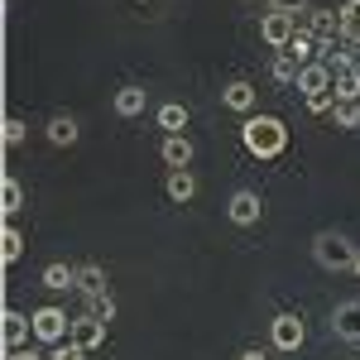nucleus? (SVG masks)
I'll return each instance as SVG.
<instances>
[{
    "instance_id": "f257e3e1",
    "label": "nucleus",
    "mask_w": 360,
    "mask_h": 360,
    "mask_svg": "<svg viewBox=\"0 0 360 360\" xmlns=\"http://www.w3.org/2000/svg\"><path fill=\"white\" fill-rule=\"evenodd\" d=\"M240 144L255 159H278L288 149V130H283L278 115H250L245 125H240Z\"/></svg>"
},
{
    "instance_id": "f03ea898",
    "label": "nucleus",
    "mask_w": 360,
    "mask_h": 360,
    "mask_svg": "<svg viewBox=\"0 0 360 360\" xmlns=\"http://www.w3.org/2000/svg\"><path fill=\"white\" fill-rule=\"evenodd\" d=\"M356 250L341 231H317L312 236V259L322 264V269H332V274H341V269H351V259H356Z\"/></svg>"
},
{
    "instance_id": "7ed1b4c3",
    "label": "nucleus",
    "mask_w": 360,
    "mask_h": 360,
    "mask_svg": "<svg viewBox=\"0 0 360 360\" xmlns=\"http://www.w3.org/2000/svg\"><path fill=\"white\" fill-rule=\"evenodd\" d=\"M29 317H34V336H39V341H49V346L72 341V322H68L63 307H39V312H29Z\"/></svg>"
},
{
    "instance_id": "20e7f679",
    "label": "nucleus",
    "mask_w": 360,
    "mask_h": 360,
    "mask_svg": "<svg viewBox=\"0 0 360 360\" xmlns=\"http://www.w3.org/2000/svg\"><path fill=\"white\" fill-rule=\"evenodd\" d=\"M269 341H274V351H298L307 341V327L298 312H278L274 322H269Z\"/></svg>"
},
{
    "instance_id": "39448f33",
    "label": "nucleus",
    "mask_w": 360,
    "mask_h": 360,
    "mask_svg": "<svg viewBox=\"0 0 360 360\" xmlns=\"http://www.w3.org/2000/svg\"><path fill=\"white\" fill-rule=\"evenodd\" d=\"M303 29L317 39V44H336V34H341V10H327V5H312L303 15Z\"/></svg>"
},
{
    "instance_id": "423d86ee",
    "label": "nucleus",
    "mask_w": 360,
    "mask_h": 360,
    "mask_svg": "<svg viewBox=\"0 0 360 360\" xmlns=\"http://www.w3.org/2000/svg\"><path fill=\"white\" fill-rule=\"evenodd\" d=\"M226 217L236 226H255L259 217H264V197L250 193V188H240V193H231V202H226Z\"/></svg>"
},
{
    "instance_id": "0eeeda50",
    "label": "nucleus",
    "mask_w": 360,
    "mask_h": 360,
    "mask_svg": "<svg viewBox=\"0 0 360 360\" xmlns=\"http://www.w3.org/2000/svg\"><path fill=\"white\" fill-rule=\"evenodd\" d=\"M332 336L336 341H360V298H346V303L332 307Z\"/></svg>"
},
{
    "instance_id": "6e6552de",
    "label": "nucleus",
    "mask_w": 360,
    "mask_h": 360,
    "mask_svg": "<svg viewBox=\"0 0 360 360\" xmlns=\"http://www.w3.org/2000/svg\"><path fill=\"white\" fill-rule=\"evenodd\" d=\"M293 34H298V20H293V15H274V10H269L264 25H259V39H264L269 49H288Z\"/></svg>"
},
{
    "instance_id": "1a4fd4ad",
    "label": "nucleus",
    "mask_w": 360,
    "mask_h": 360,
    "mask_svg": "<svg viewBox=\"0 0 360 360\" xmlns=\"http://www.w3.org/2000/svg\"><path fill=\"white\" fill-rule=\"evenodd\" d=\"M29 332H34V317L15 312V307H5V312H0V336H5V351H20V346L29 341Z\"/></svg>"
},
{
    "instance_id": "9d476101",
    "label": "nucleus",
    "mask_w": 360,
    "mask_h": 360,
    "mask_svg": "<svg viewBox=\"0 0 360 360\" xmlns=\"http://www.w3.org/2000/svg\"><path fill=\"white\" fill-rule=\"evenodd\" d=\"M72 346H82V351H96V346H106V322H96L91 312L72 317Z\"/></svg>"
},
{
    "instance_id": "9b49d317",
    "label": "nucleus",
    "mask_w": 360,
    "mask_h": 360,
    "mask_svg": "<svg viewBox=\"0 0 360 360\" xmlns=\"http://www.w3.org/2000/svg\"><path fill=\"white\" fill-rule=\"evenodd\" d=\"M298 91L303 96H332V68L327 63H307L298 72Z\"/></svg>"
},
{
    "instance_id": "f8f14e48",
    "label": "nucleus",
    "mask_w": 360,
    "mask_h": 360,
    "mask_svg": "<svg viewBox=\"0 0 360 360\" xmlns=\"http://www.w3.org/2000/svg\"><path fill=\"white\" fill-rule=\"evenodd\" d=\"M115 115H125V120H135V115H144V106H149V91H144V86H120V91H115Z\"/></svg>"
},
{
    "instance_id": "ddd939ff",
    "label": "nucleus",
    "mask_w": 360,
    "mask_h": 360,
    "mask_svg": "<svg viewBox=\"0 0 360 360\" xmlns=\"http://www.w3.org/2000/svg\"><path fill=\"white\" fill-rule=\"evenodd\" d=\"M159 154H164V164H168V168H188L197 149H193V139H188V135H164Z\"/></svg>"
},
{
    "instance_id": "4468645a",
    "label": "nucleus",
    "mask_w": 360,
    "mask_h": 360,
    "mask_svg": "<svg viewBox=\"0 0 360 360\" xmlns=\"http://www.w3.org/2000/svg\"><path fill=\"white\" fill-rule=\"evenodd\" d=\"M332 101H360V72L356 68H336L332 72Z\"/></svg>"
},
{
    "instance_id": "2eb2a0df",
    "label": "nucleus",
    "mask_w": 360,
    "mask_h": 360,
    "mask_svg": "<svg viewBox=\"0 0 360 360\" xmlns=\"http://www.w3.org/2000/svg\"><path fill=\"white\" fill-rule=\"evenodd\" d=\"M168 197H173V202H193L197 197V178L193 173H188V168H168Z\"/></svg>"
},
{
    "instance_id": "dca6fc26",
    "label": "nucleus",
    "mask_w": 360,
    "mask_h": 360,
    "mask_svg": "<svg viewBox=\"0 0 360 360\" xmlns=\"http://www.w3.org/2000/svg\"><path fill=\"white\" fill-rule=\"evenodd\" d=\"M159 130H164V135H183V130H188V106H183V101H164V106H159Z\"/></svg>"
},
{
    "instance_id": "f3484780",
    "label": "nucleus",
    "mask_w": 360,
    "mask_h": 360,
    "mask_svg": "<svg viewBox=\"0 0 360 360\" xmlns=\"http://www.w3.org/2000/svg\"><path fill=\"white\" fill-rule=\"evenodd\" d=\"M44 288H53V293H63V288H77V269H72V264H63V259L44 264Z\"/></svg>"
},
{
    "instance_id": "a211bd4d",
    "label": "nucleus",
    "mask_w": 360,
    "mask_h": 360,
    "mask_svg": "<svg viewBox=\"0 0 360 360\" xmlns=\"http://www.w3.org/2000/svg\"><path fill=\"white\" fill-rule=\"evenodd\" d=\"M283 53L293 58L298 68H307V63H317V39H312V34H307V29L298 25V34H293V44H288Z\"/></svg>"
},
{
    "instance_id": "6ab92c4d",
    "label": "nucleus",
    "mask_w": 360,
    "mask_h": 360,
    "mask_svg": "<svg viewBox=\"0 0 360 360\" xmlns=\"http://www.w3.org/2000/svg\"><path fill=\"white\" fill-rule=\"evenodd\" d=\"M77 135H82V130H77V120H72V115H53V120H49V144H58V149L77 144Z\"/></svg>"
},
{
    "instance_id": "aec40b11",
    "label": "nucleus",
    "mask_w": 360,
    "mask_h": 360,
    "mask_svg": "<svg viewBox=\"0 0 360 360\" xmlns=\"http://www.w3.org/2000/svg\"><path fill=\"white\" fill-rule=\"evenodd\" d=\"M77 293H82V298L106 293V269H101V264H77Z\"/></svg>"
},
{
    "instance_id": "412c9836",
    "label": "nucleus",
    "mask_w": 360,
    "mask_h": 360,
    "mask_svg": "<svg viewBox=\"0 0 360 360\" xmlns=\"http://www.w3.org/2000/svg\"><path fill=\"white\" fill-rule=\"evenodd\" d=\"M20 207H25V188H20V178H15V173H5V183H0V212H5V217H15Z\"/></svg>"
},
{
    "instance_id": "4be33fe9",
    "label": "nucleus",
    "mask_w": 360,
    "mask_h": 360,
    "mask_svg": "<svg viewBox=\"0 0 360 360\" xmlns=\"http://www.w3.org/2000/svg\"><path fill=\"white\" fill-rule=\"evenodd\" d=\"M221 101L231 106V111H250V106H255V86L250 82H226Z\"/></svg>"
},
{
    "instance_id": "5701e85b",
    "label": "nucleus",
    "mask_w": 360,
    "mask_h": 360,
    "mask_svg": "<svg viewBox=\"0 0 360 360\" xmlns=\"http://www.w3.org/2000/svg\"><path fill=\"white\" fill-rule=\"evenodd\" d=\"M341 39L346 44H360V0H346L341 5Z\"/></svg>"
},
{
    "instance_id": "b1692460",
    "label": "nucleus",
    "mask_w": 360,
    "mask_h": 360,
    "mask_svg": "<svg viewBox=\"0 0 360 360\" xmlns=\"http://www.w3.org/2000/svg\"><path fill=\"white\" fill-rule=\"evenodd\" d=\"M332 125L336 130H360V101H336L332 106Z\"/></svg>"
},
{
    "instance_id": "393cba45",
    "label": "nucleus",
    "mask_w": 360,
    "mask_h": 360,
    "mask_svg": "<svg viewBox=\"0 0 360 360\" xmlns=\"http://www.w3.org/2000/svg\"><path fill=\"white\" fill-rule=\"evenodd\" d=\"M86 312H91L96 322H106V327H111V322H115V298H111V288H106V293H91V298H86Z\"/></svg>"
},
{
    "instance_id": "a878e982",
    "label": "nucleus",
    "mask_w": 360,
    "mask_h": 360,
    "mask_svg": "<svg viewBox=\"0 0 360 360\" xmlns=\"http://www.w3.org/2000/svg\"><path fill=\"white\" fill-rule=\"evenodd\" d=\"M298 72H303V68H298V63H293L288 53H278L274 63H269V77H274V82H283V86H288V82L298 86Z\"/></svg>"
},
{
    "instance_id": "bb28decb",
    "label": "nucleus",
    "mask_w": 360,
    "mask_h": 360,
    "mask_svg": "<svg viewBox=\"0 0 360 360\" xmlns=\"http://www.w3.org/2000/svg\"><path fill=\"white\" fill-rule=\"evenodd\" d=\"M20 255H25V236H20L15 226H5V236H0V259H5V264H15Z\"/></svg>"
},
{
    "instance_id": "cd10ccee",
    "label": "nucleus",
    "mask_w": 360,
    "mask_h": 360,
    "mask_svg": "<svg viewBox=\"0 0 360 360\" xmlns=\"http://www.w3.org/2000/svg\"><path fill=\"white\" fill-rule=\"evenodd\" d=\"M327 68H356L360 72V44H336V58H327Z\"/></svg>"
},
{
    "instance_id": "c85d7f7f",
    "label": "nucleus",
    "mask_w": 360,
    "mask_h": 360,
    "mask_svg": "<svg viewBox=\"0 0 360 360\" xmlns=\"http://www.w3.org/2000/svg\"><path fill=\"white\" fill-rule=\"evenodd\" d=\"M25 120H20V115H5V125H0V139H5V149H15V144H20V139H25Z\"/></svg>"
},
{
    "instance_id": "c756f323",
    "label": "nucleus",
    "mask_w": 360,
    "mask_h": 360,
    "mask_svg": "<svg viewBox=\"0 0 360 360\" xmlns=\"http://www.w3.org/2000/svg\"><path fill=\"white\" fill-rule=\"evenodd\" d=\"M269 10H274V15H293V20H298V15H307V10H312V0H269Z\"/></svg>"
},
{
    "instance_id": "7c9ffc66",
    "label": "nucleus",
    "mask_w": 360,
    "mask_h": 360,
    "mask_svg": "<svg viewBox=\"0 0 360 360\" xmlns=\"http://www.w3.org/2000/svg\"><path fill=\"white\" fill-rule=\"evenodd\" d=\"M49 360H86V351L82 346H72V341H63V346H53V356Z\"/></svg>"
},
{
    "instance_id": "2f4dec72",
    "label": "nucleus",
    "mask_w": 360,
    "mask_h": 360,
    "mask_svg": "<svg viewBox=\"0 0 360 360\" xmlns=\"http://www.w3.org/2000/svg\"><path fill=\"white\" fill-rule=\"evenodd\" d=\"M332 106H336L332 96H307V111L312 115H332Z\"/></svg>"
},
{
    "instance_id": "473e14b6",
    "label": "nucleus",
    "mask_w": 360,
    "mask_h": 360,
    "mask_svg": "<svg viewBox=\"0 0 360 360\" xmlns=\"http://www.w3.org/2000/svg\"><path fill=\"white\" fill-rule=\"evenodd\" d=\"M5 360H44V356H39L34 346H20V351H10V356H5Z\"/></svg>"
},
{
    "instance_id": "72a5a7b5",
    "label": "nucleus",
    "mask_w": 360,
    "mask_h": 360,
    "mask_svg": "<svg viewBox=\"0 0 360 360\" xmlns=\"http://www.w3.org/2000/svg\"><path fill=\"white\" fill-rule=\"evenodd\" d=\"M240 360H269V356H264L259 346H250V351H240Z\"/></svg>"
},
{
    "instance_id": "f704fd0d",
    "label": "nucleus",
    "mask_w": 360,
    "mask_h": 360,
    "mask_svg": "<svg viewBox=\"0 0 360 360\" xmlns=\"http://www.w3.org/2000/svg\"><path fill=\"white\" fill-rule=\"evenodd\" d=\"M351 274H356V278H360V250H356V259H351Z\"/></svg>"
}]
</instances>
